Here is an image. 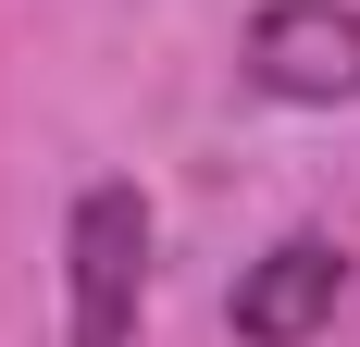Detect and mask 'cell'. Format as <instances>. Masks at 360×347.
Masks as SVG:
<instances>
[{"instance_id": "cell-2", "label": "cell", "mask_w": 360, "mask_h": 347, "mask_svg": "<svg viewBox=\"0 0 360 347\" xmlns=\"http://www.w3.org/2000/svg\"><path fill=\"white\" fill-rule=\"evenodd\" d=\"M236 63H249L261 100L335 112V100H360V13L348 0H261L249 37H236Z\"/></svg>"}, {"instance_id": "cell-3", "label": "cell", "mask_w": 360, "mask_h": 347, "mask_svg": "<svg viewBox=\"0 0 360 347\" xmlns=\"http://www.w3.org/2000/svg\"><path fill=\"white\" fill-rule=\"evenodd\" d=\"M335 298H348V261H335L323 236H274L249 273H236L224 322H236V347H311L335 322Z\"/></svg>"}, {"instance_id": "cell-1", "label": "cell", "mask_w": 360, "mask_h": 347, "mask_svg": "<svg viewBox=\"0 0 360 347\" xmlns=\"http://www.w3.org/2000/svg\"><path fill=\"white\" fill-rule=\"evenodd\" d=\"M63 298H75V347H137V310H149V199L137 186H87L75 199Z\"/></svg>"}]
</instances>
